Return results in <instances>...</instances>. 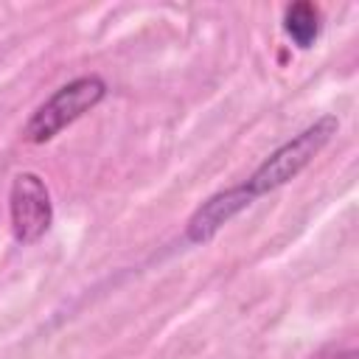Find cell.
<instances>
[{"mask_svg": "<svg viewBox=\"0 0 359 359\" xmlns=\"http://www.w3.org/2000/svg\"><path fill=\"white\" fill-rule=\"evenodd\" d=\"M339 121L334 115H323L320 121H314L311 126H306L300 135H294L292 140H286L283 146H278L255 171L252 177L244 182V191L258 199L280 185H286L289 180H294L317 154L320 149L337 135Z\"/></svg>", "mask_w": 359, "mask_h": 359, "instance_id": "obj_1", "label": "cell"}, {"mask_svg": "<svg viewBox=\"0 0 359 359\" xmlns=\"http://www.w3.org/2000/svg\"><path fill=\"white\" fill-rule=\"evenodd\" d=\"M107 95V84L98 76H81L59 87L48 101H42L34 115L25 123V140L31 143H45L53 135H59L67 123L90 112L101 98Z\"/></svg>", "mask_w": 359, "mask_h": 359, "instance_id": "obj_2", "label": "cell"}, {"mask_svg": "<svg viewBox=\"0 0 359 359\" xmlns=\"http://www.w3.org/2000/svg\"><path fill=\"white\" fill-rule=\"evenodd\" d=\"M8 213H11V233L20 244H34L48 233L53 222V205L42 177L31 171L14 177L8 191Z\"/></svg>", "mask_w": 359, "mask_h": 359, "instance_id": "obj_3", "label": "cell"}, {"mask_svg": "<svg viewBox=\"0 0 359 359\" xmlns=\"http://www.w3.org/2000/svg\"><path fill=\"white\" fill-rule=\"evenodd\" d=\"M252 205V196L244 191V185H236V188H227L222 194H213L208 202H202L194 216L188 219V227H185V236L188 241L194 244H205L210 241L236 213H241L244 208Z\"/></svg>", "mask_w": 359, "mask_h": 359, "instance_id": "obj_4", "label": "cell"}, {"mask_svg": "<svg viewBox=\"0 0 359 359\" xmlns=\"http://www.w3.org/2000/svg\"><path fill=\"white\" fill-rule=\"evenodd\" d=\"M283 31L297 48H311L320 36V8L314 3H292L283 11Z\"/></svg>", "mask_w": 359, "mask_h": 359, "instance_id": "obj_5", "label": "cell"}]
</instances>
